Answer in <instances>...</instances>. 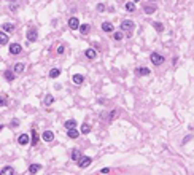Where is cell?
I'll list each match as a JSON object with an SVG mask.
<instances>
[{
	"mask_svg": "<svg viewBox=\"0 0 194 175\" xmlns=\"http://www.w3.org/2000/svg\"><path fill=\"white\" fill-rule=\"evenodd\" d=\"M7 43H8V37L5 32H2L0 34V45H7Z\"/></svg>",
	"mask_w": 194,
	"mask_h": 175,
	"instance_id": "cell-21",
	"label": "cell"
},
{
	"mask_svg": "<svg viewBox=\"0 0 194 175\" xmlns=\"http://www.w3.org/2000/svg\"><path fill=\"white\" fill-rule=\"evenodd\" d=\"M72 80H73V83H75V84H81V83L84 81V76L80 75V73H75V75L72 76Z\"/></svg>",
	"mask_w": 194,
	"mask_h": 175,
	"instance_id": "cell-10",
	"label": "cell"
},
{
	"mask_svg": "<svg viewBox=\"0 0 194 175\" xmlns=\"http://www.w3.org/2000/svg\"><path fill=\"white\" fill-rule=\"evenodd\" d=\"M57 53H59V54H64V46H59V48H57Z\"/></svg>",
	"mask_w": 194,
	"mask_h": 175,
	"instance_id": "cell-33",
	"label": "cell"
},
{
	"mask_svg": "<svg viewBox=\"0 0 194 175\" xmlns=\"http://www.w3.org/2000/svg\"><path fill=\"white\" fill-rule=\"evenodd\" d=\"M150 61L153 62V65H162L164 64V57L159 53H153V54L150 56Z\"/></svg>",
	"mask_w": 194,
	"mask_h": 175,
	"instance_id": "cell-2",
	"label": "cell"
},
{
	"mask_svg": "<svg viewBox=\"0 0 194 175\" xmlns=\"http://www.w3.org/2000/svg\"><path fill=\"white\" fill-rule=\"evenodd\" d=\"M37 142H38V135H37V130H32V142H30V143L32 145H37Z\"/></svg>",
	"mask_w": 194,
	"mask_h": 175,
	"instance_id": "cell-24",
	"label": "cell"
},
{
	"mask_svg": "<svg viewBox=\"0 0 194 175\" xmlns=\"http://www.w3.org/2000/svg\"><path fill=\"white\" fill-rule=\"evenodd\" d=\"M59 73H61V70H59V69H53L51 72H49V76H51V78H57Z\"/></svg>",
	"mask_w": 194,
	"mask_h": 175,
	"instance_id": "cell-26",
	"label": "cell"
},
{
	"mask_svg": "<svg viewBox=\"0 0 194 175\" xmlns=\"http://www.w3.org/2000/svg\"><path fill=\"white\" fill-rule=\"evenodd\" d=\"M67 135L70 139H78L80 137V130H76V127H73V129H68Z\"/></svg>",
	"mask_w": 194,
	"mask_h": 175,
	"instance_id": "cell-9",
	"label": "cell"
},
{
	"mask_svg": "<svg viewBox=\"0 0 194 175\" xmlns=\"http://www.w3.org/2000/svg\"><path fill=\"white\" fill-rule=\"evenodd\" d=\"M0 175H13V167H10V166L3 167V169H2V172H0Z\"/></svg>",
	"mask_w": 194,
	"mask_h": 175,
	"instance_id": "cell-17",
	"label": "cell"
},
{
	"mask_svg": "<svg viewBox=\"0 0 194 175\" xmlns=\"http://www.w3.org/2000/svg\"><path fill=\"white\" fill-rule=\"evenodd\" d=\"M102 30L103 32H113V24H112V22H108V21L102 22Z\"/></svg>",
	"mask_w": 194,
	"mask_h": 175,
	"instance_id": "cell-11",
	"label": "cell"
},
{
	"mask_svg": "<svg viewBox=\"0 0 194 175\" xmlns=\"http://www.w3.org/2000/svg\"><path fill=\"white\" fill-rule=\"evenodd\" d=\"M43 140L45 142H53L54 140V134H53L51 130H45L43 132Z\"/></svg>",
	"mask_w": 194,
	"mask_h": 175,
	"instance_id": "cell-8",
	"label": "cell"
},
{
	"mask_svg": "<svg viewBox=\"0 0 194 175\" xmlns=\"http://www.w3.org/2000/svg\"><path fill=\"white\" fill-rule=\"evenodd\" d=\"M5 78H7V81H13L14 80L13 72H11V70H7V72H5Z\"/></svg>",
	"mask_w": 194,
	"mask_h": 175,
	"instance_id": "cell-23",
	"label": "cell"
},
{
	"mask_svg": "<svg viewBox=\"0 0 194 175\" xmlns=\"http://www.w3.org/2000/svg\"><path fill=\"white\" fill-rule=\"evenodd\" d=\"M65 129H73V127H76V121L75 120H68V121H65Z\"/></svg>",
	"mask_w": 194,
	"mask_h": 175,
	"instance_id": "cell-15",
	"label": "cell"
},
{
	"mask_svg": "<svg viewBox=\"0 0 194 175\" xmlns=\"http://www.w3.org/2000/svg\"><path fill=\"white\" fill-rule=\"evenodd\" d=\"M18 142H19V145H27L29 142H32V140L27 134H21L19 137H18Z\"/></svg>",
	"mask_w": 194,
	"mask_h": 175,
	"instance_id": "cell-7",
	"label": "cell"
},
{
	"mask_svg": "<svg viewBox=\"0 0 194 175\" xmlns=\"http://www.w3.org/2000/svg\"><path fill=\"white\" fill-rule=\"evenodd\" d=\"M91 162H92V159L89 158V156H81V158H80V161H78V166L81 169H84V167H88Z\"/></svg>",
	"mask_w": 194,
	"mask_h": 175,
	"instance_id": "cell-3",
	"label": "cell"
},
{
	"mask_svg": "<svg viewBox=\"0 0 194 175\" xmlns=\"http://www.w3.org/2000/svg\"><path fill=\"white\" fill-rule=\"evenodd\" d=\"M14 72L16 73H22L24 72V64L22 62H16V64H14Z\"/></svg>",
	"mask_w": 194,
	"mask_h": 175,
	"instance_id": "cell-16",
	"label": "cell"
},
{
	"mask_svg": "<svg viewBox=\"0 0 194 175\" xmlns=\"http://www.w3.org/2000/svg\"><path fill=\"white\" fill-rule=\"evenodd\" d=\"M116 115H118V111H112V113H110V121H112L113 118H116Z\"/></svg>",
	"mask_w": 194,
	"mask_h": 175,
	"instance_id": "cell-32",
	"label": "cell"
},
{
	"mask_svg": "<svg viewBox=\"0 0 194 175\" xmlns=\"http://www.w3.org/2000/svg\"><path fill=\"white\" fill-rule=\"evenodd\" d=\"M22 51V48H21V45H18V43H11L10 45V53L13 56H16V54H19V53Z\"/></svg>",
	"mask_w": 194,
	"mask_h": 175,
	"instance_id": "cell-6",
	"label": "cell"
},
{
	"mask_svg": "<svg viewBox=\"0 0 194 175\" xmlns=\"http://www.w3.org/2000/svg\"><path fill=\"white\" fill-rule=\"evenodd\" d=\"M134 2H142V0H134Z\"/></svg>",
	"mask_w": 194,
	"mask_h": 175,
	"instance_id": "cell-37",
	"label": "cell"
},
{
	"mask_svg": "<svg viewBox=\"0 0 194 175\" xmlns=\"http://www.w3.org/2000/svg\"><path fill=\"white\" fill-rule=\"evenodd\" d=\"M135 73H137V75H150V69L139 67V69H135Z\"/></svg>",
	"mask_w": 194,
	"mask_h": 175,
	"instance_id": "cell-13",
	"label": "cell"
},
{
	"mask_svg": "<svg viewBox=\"0 0 194 175\" xmlns=\"http://www.w3.org/2000/svg\"><path fill=\"white\" fill-rule=\"evenodd\" d=\"M40 167H41L40 164H32L30 167H29V172H30L32 175H35V174H37L38 170H40Z\"/></svg>",
	"mask_w": 194,
	"mask_h": 175,
	"instance_id": "cell-18",
	"label": "cell"
},
{
	"mask_svg": "<svg viewBox=\"0 0 194 175\" xmlns=\"http://www.w3.org/2000/svg\"><path fill=\"white\" fill-rule=\"evenodd\" d=\"M2 30H3V32H13L14 30V26L10 24V22H5V24L2 26Z\"/></svg>",
	"mask_w": 194,
	"mask_h": 175,
	"instance_id": "cell-14",
	"label": "cell"
},
{
	"mask_svg": "<svg viewBox=\"0 0 194 175\" xmlns=\"http://www.w3.org/2000/svg\"><path fill=\"white\" fill-rule=\"evenodd\" d=\"M97 10H99V11H103V10H105V5L99 3V5H97Z\"/></svg>",
	"mask_w": 194,
	"mask_h": 175,
	"instance_id": "cell-31",
	"label": "cell"
},
{
	"mask_svg": "<svg viewBox=\"0 0 194 175\" xmlns=\"http://www.w3.org/2000/svg\"><path fill=\"white\" fill-rule=\"evenodd\" d=\"M108 172H110V169H108V167L102 169V174H105V175H107V174H108Z\"/></svg>",
	"mask_w": 194,
	"mask_h": 175,
	"instance_id": "cell-34",
	"label": "cell"
},
{
	"mask_svg": "<svg viewBox=\"0 0 194 175\" xmlns=\"http://www.w3.org/2000/svg\"><path fill=\"white\" fill-rule=\"evenodd\" d=\"M80 158H81L80 150H73V151H72V159H73V161H80Z\"/></svg>",
	"mask_w": 194,
	"mask_h": 175,
	"instance_id": "cell-19",
	"label": "cell"
},
{
	"mask_svg": "<svg viewBox=\"0 0 194 175\" xmlns=\"http://www.w3.org/2000/svg\"><path fill=\"white\" fill-rule=\"evenodd\" d=\"M37 37H38V35H37V29H35V27H30V29L27 30V40H29V41H37Z\"/></svg>",
	"mask_w": 194,
	"mask_h": 175,
	"instance_id": "cell-5",
	"label": "cell"
},
{
	"mask_svg": "<svg viewBox=\"0 0 194 175\" xmlns=\"http://www.w3.org/2000/svg\"><path fill=\"white\" fill-rule=\"evenodd\" d=\"M134 27H135V24H134V21H130V19H126V21H123V22H121V30L126 32L127 37H132Z\"/></svg>",
	"mask_w": 194,
	"mask_h": 175,
	"instance_id": "cell-1",
	"label": "cell"
},
{
	"mask_svg": "<svg viewBox=\"0 0 194 175\" xmlns=\"http://www.w3.org/2000/svg\"><path fill=\"white\" fill-rule=\"evenodd\" d=\"M84 54H86V57H88V59H95L97 53H95V49L89 48V49H86V51H84Z\"/></svg>",
	"mask_w": 194,
	"mask_h": 175,
	"instance_id": "cell-12",
	"label": "cell"
},
{
	"mask_svg": "<svg viewBox=\"0 0 194 175\" xmlns=\"http://www.w3.org/2000/svg\"><path fill=\"white\" fill-rule=\"evenodd\" d=\"M68 27L73 29V30H76V29L81 27V24H80L78 18H70V19H68Z\"/></svg>",
	"mask_w": 194,
	"mask_h": 175,
	"instance_id": "cell-4",
	"label": "cell"
},
{
	"mask_svg": "<svg viewBox=\"0 0 194 175\" xmlns=\"http://www.w3.org/2000/svg\"><path fill=\"white\" fill-rule=\"evenodd\" d=\"M123 35H124V32H123V30L115 32V40H123Z\"/></svg>",
	"mask_w": 194,
	"mask_h": 175,
	"instance_id": "cell-29",
	"label": "cell"
},
{
	"mask_svg": "<svg viewBox=\"0 0 194 175\" xmlns=\"http://www.w3.org/2000/svg\"><path fill=\"white\" fill-rule=\"evenodd\" d=\"M89 24H81V27H80V32H81L83 35H88L89 34Z\"/></svg>",
	"mask_w": 194,
	"mask_h": 175,
	"instance_id": "cell-20",
	"label": "cell"
},
{
	"mask_svg": "<svg viewBox=\"0 0 194 175\" xmlns=\"http://www.w3.org/2000/svg\"><path fill=\"white\" fill-rule=\"evenodd\" d=\"M53 102H54V97H53L51 94H48V96L45 97V105H48V107H49Z\"/></svg>",
	"mask_w": 194,
	"mask_h": 175,
	"instance_id": "cell-22",
	"label": "cell"
},
{
	"mask_svg": "<svg viewBox=\"0 0 194 175\" xmlns=\"http://www.w3.org/2000/svg\"><path fill=\"white\" fill-rule=\"evenodd\" d=\"M153 26H154V29H156L157 32H162V30H164V26L161 24V22H154Z\"/></svg>",
	"mask_w": 194,
	"mask_h": 175,
	"instance_id": "cell-28",
	"label": "cell"
},
{
	"mask_svg": "<svg viewBox=\"0 0 194 175\" xmlns=\"http://www.w3.org/2000/svg\"><path fill=\"white\" fill-rule=\"evenodd\" d=\"M0 103H2V105H3V107L7 105V100H5V97H2V102H0Z\"/></svg>",
	"mask_w": 194,
	"mask_h": 175,
	"instance_id": "cell-36",
	"label": "cell"
},
{
	"mask_svg": "<svg viewBox=\"0 0 194 175\" xmlns=\"http://www.w3.org/2000/svg\"><path fill=\"white\" fill-rule=\"evenodd\" d=\"M154 11H156V7H150V5H148V7H145V13H148V14H153Z\"/></svg>",
	"mask_w": 194,
	"mask_h": 175,
	"instance_id": "cell-27",
	"label": "cell"
},
{
	"mask_svg": "<svg viewBox=\"0 0 194 175\" xmlns=\"http://www.w3.org/2000/svg\"><path fill=\"white\" fill-rule=\"evenodd\" d=\"M18 124H19V121H18V120H14V121H11V126H18Z\"/></svg>",
	"mask_w": 194,
	"mask_h": 175,
	"instance_id": "cell-35",
	"label": "cell"
},
{
	"mask_svg": "<svg viewBox=\"0 0 194 175\" xmlns=\"http://www.w3.org/2000/svg\"><path fill=\"white\" fill-rule=\"evenodd\" d=\"M150 2H154V0H150Z\"/></svg>",
	"mask_w": 194,
	"mask_h": 175,
	"instance_id": "cell-38",
	"label": "cell"
},
{
	"mask_svg": "<svg viewBox=\"0 0 194 175\" xmlns=\"http://www.w3.org/2000/svg\"><path fill=\"white\" fill-rule=\"evenodd\" d=\"M124 8H126L127 11H134V10H135V3H134V2H127Z\"/></svg>",
	"mask_w": 194,
	"mask_h": 175,
	"instance_id": "cell-25",
	"label": "cell"
},
{
	"mask_svg": "<svg viewBox=\"0 0 194 175\" xmlns=\"http://www.w3.org/2000/svg\"><path fill=\"white\" fill-rule=\"evenodd\" d=\"M10 2H13V0H10Z\"/></svg>",
	"mask_w": 194,
	"mask_h": 175,
	"instance_id": "cell-39",
	"label": "cell"
},
{
	"mask_svg": "<svg viewBox=\"0 0 194 175\" xmlns=\"http://www.w3.org/2000/svg\"><path fill=\"white\" fill-rule=\"evenodd\" d=\"M88 132H89V126L88 124H83L81 126V134H88Z\"/></svg>",
	"mask_w": 194,
	"mask_h": 175,
	"instance_id": "cell-30",
	"label": "cell"
}]
</instances>
